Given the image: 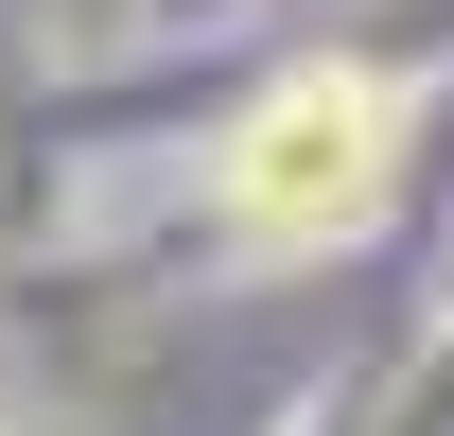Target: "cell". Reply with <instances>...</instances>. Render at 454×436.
<instances>
[{
  "mask_svg": "<svg viewBox=\"0 0 454 436\" xmlns=\"http://www.w3.org/2000/svg\"><path fill=\"white\" fill-rule=\"evenodd\" d=\"M367 192H385V88L367 70H297L280 105L227 140V227L245 245H333Z\"/></svg>",
  "mask_w": 454,
  "mask_h": 436,
  "instance_id": "obj_1",
  "label": "cell"
}]
</instances>
